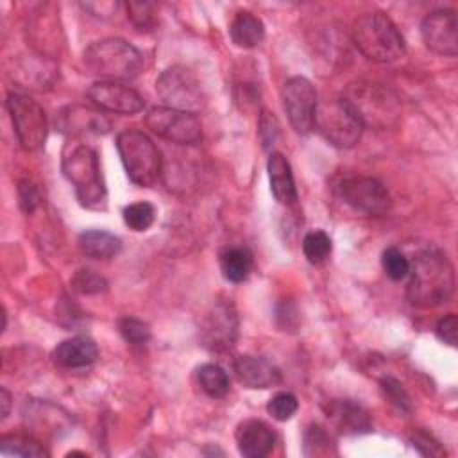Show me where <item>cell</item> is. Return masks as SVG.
Here are the masks:
<instances>
[{"label": "cell", "mask_w": 458, "mask_h": 458, "mask_svg": "<svg viewBox=\"0 0 458 458\" xmlns=\"http://www.w3.org/2000/svg\"><path fill=\"white\" fill-rule=\"evenodd\" d=\"M127 7V18L140 29V30H150L156 25V5L148 2H129Z\"/></svg>", "instance_id": "obj_34"}, {"label": "cell", "mask_w": 458, "mask_h": 458, "mask_svg": "<svg viewBox=\"0 0 458 458\" xmlns=\"http://www.w3.org/2000/svg\"><path fill=\"white\" fill-rule=\"evenodd\" d=\"M340 98L349 106L363 127L385 131L397 125L401 118L399 98L392 89L379 82H352L344 89Z\"/></svg>", "instance_id": "obj_2"}, {"label": "cell", "mask_w": 458, "mask_h": 458, "mask_svg": "<svg viewBox=\"0 0 458 458\" xmlns=\"http://www.w3.org/2000/svg\"><path fill=\"white\" fill-rule=\"evenodd\" d=\"M420 36L431 52L454 57L458 54V21L453 9L429 13L420 23Z\"/></svg>", "instance_id": "obj_14"}, {"label": "cell", "mask_w": 458, "mask_h": 458, "mask_svg": "<svg viewBox=\"0 0 458 458\" xmlns=\"http://www.w3.org/2000/svg\"><path fill=\"white\" fill-rule=\"evenodd\" d=\"M98 356L97 344L89 336H73L63 340L52 352L54 361L64 369H82L91 365Z\"/></svg>", "instance_id": "obj_21"}, {"label": "cell", "mask_w": 458, "mask_h": 458, "mask_svg": "<svg viewBox=\"0 0 458 458\" xmlns=\"http://www.w3.org/2000/svg\"><path fill=\"white\" fill-rule=\"evenodd\" d=\"M116 148L122 165L134 184L150 188L159 181L163 159L156 143L145 132L138 129L122 131L116 136Z\"/></svg>", "instance_id": "obj_6"}, {"label": "cell", "mask_w": 458, "mask_h": 458, "mask_svg": "<svg viewBox=\"0 0 458 458\" xmlns=\"http://www.w3.org/2000/svg\"><path fill=\"white\" fill-rule=\"evenodd\" d=\"M145 123L152 132L172 143L193 145L202 138V125L195 113L159 106L147 111Z\"/></svg>", "instance_id": "obj_10"}, {"label": "cell", "mask_w": 458, "mask_h": 458, "mask_svg": "<svg viewBox=\"0 0 458 458\" xmlns=\"http://www.w3.org/2000/svg\"><path fill=\"white\" fill-rule=\"evenodd\" d=\"M277 134H279V123H277L274 113L263 109L261 116H259V138L263 141V147L268 148L270 145H274Z\"/></svg>", "instance_id": "obj_38"}, {"label": "cell", "mask_w": 458, "mask_h": 458, "mask_svg": "<svg viewBox=\"0 0 458 458\" xmlns=\"http://www.w3.org/2000/svg\"><path fill=\"white\" fill-rule=\"evenodd\" d=\"M0 404H2L0 415H2V420H4L9 415V410H11V395L5 388H0Z\"/></svg>", "instance_id": "obj_41"}, {"label": "cell", "mask_w": 458, "mask_h": 458, "mask_svg": "<svg viewBox=\"0 0 458 458\" xmlns=\"http://www.w3.org/2000/svg\"><path fill=\"white\" fill-rule=\"evenodd\" d=\"M156 218V209L150 202H132L123 209V222L132 231H147Z\"/></svg>", "instance_id": "obj_29"}, {"label": "cell", "mask_w": 458, "mask_h": 458, "mask_svg": "<svg viewBox=\"0 0 458 458\" xmlns=\"http://www.w3.org/2000/svg\"><path fill=\"white\" fill-rule=\"evenodd\" d=\"M281 100L295 132L308 134L313 129V116L318 104L313 84L306 77H292L281 89Z\"/></svg>", "instance_id": "obj_11"}, {"label": "cell", "mask_w": 458, "mask_h": 458, "mask_svg": "<svg viewBox=\"0 0 458 458\" xmlns=\"http://www.w3.org/2000/svg\"><path fill=\"white\" fill-rule=\"evenodd\" d=\"M302 252L310 263L320 265L331 254V238L320 229L311 231L302 240Z\"/></svg>", "instance_id": "obj_28"}, {"label": "cell", "mask_w": 458, "mask_h": 458, "mask_svg": "<svg viewBox=\"0 0 458 458\" xmlns=\"http://www.w3.org/2000/svg\"><path fill=\"white\" fill-rule=\"evenodd\" d=\"M379 386H381V392L383 395L386 397V401L395 406L399 411L403 413H408L411 411V399L408 395V392L404 390V386L392 376H385L381 377L379 381Z\"/></svg>", "instance_id": "obj_31"}, {"label": "cell", "mask_w": 458, "mask_h": 458, "mask_svg": "<svg viewBox=\"0 0 458 458\" xmlns=\"http://www.w3.org/2000/svg\"><path fill=\"white\" fill-rule=\"evenodd\" d=\"M118 331L125 342L132 345H143L150 340V327L147 322L136 317H123L118 320Z\"/></svg>", "instance_id": "obj_32"}, {"label": "cell", "mask_w": 458, "mask_h": 458, "mask_svg": "<svg viewBox=\"0 0 458 458\" xmlns=\"http://www.w3.org/2000/svg\"><path fill=\"white\" fill-rule=\"evenodd\" d=\"M327 417L336 424V428L345 435H358L370 431V417L369 411L349 399L333 401L327 406Z\"/></svg>", "instance_id": "obj_20"}, {"label": "cell", "mask_w": 458, "mask_h": 458, "mask_svg": "<svg viewBox=\"0 0 458 458\" xmlns=\"http://www.w3.org/2000/svg\"><path fill=\"white\" fill-rule=\"evenodd\" d=\"M297 408H299V401H297V397H295L293 394H290V392H277V394L268 401V404H267L268 413H270L276 420H279V422H284V420L292 419V417L295 415Z\"/></svg>", "instance_id": "obj_33"}, {"label": "cell", "mask_w": 458, "mask_h": 458, "mask_svg": "<svg viewBox=\"0 0 458 458\" xmlns=\"http://www.w3.org/2000/svg\"><path fill=\"white\" fill-rule=\"evenodd\" d=\"M238 451L245 458H263L267 456L276 444L274 431L268 424L258 419H247L240 422L236 429Z\"/></svg>", "instance_id": "obj_18"}, {"label": "cell", "mask_w": 458, "mask_h": 458, "mask_svg": "<svg viewBox=\"0 0 458 458\" xmlns=\"http://www.w3.org/2000/svg\"><path fill=\"white\" fill-rule=\"evenodd\" d=\"M200 344L209 351H227L238 338V315L231 302L218 301L206 313L200 331Z\"/></svg>", "instance_id": "obj_12"}, {"label": "cell", "mask_w": 458, "mask_h": 458, "mask_svg": "<svg viewBox=\"0 0 458 458\" xmlns=\"http://www.w3.org/2000/svg\"><path fill=\"white\" fill-rule=\"evenodd\" d=\"M304 454L306 456H329L336 454L335 442L329 433L320 426H308L304 431Z\"/></svg>", "instance_id": "obj_27"}, {"label": "cell", "mask_w": 458, "mask_h": 458, "mask_svg": "<svg viewBox=\"0 0 458 458\" xmlns=\"http://www.w3.org/2000/svg\"><path fill=\"white\" fill-rule=\"evenodd\" d=\"M0 454L2 456H48L47 449L34 438L27 435H5L0 440Z\"/></svg>", "instance_id": "obj_26"}, {"label": "cell", "mask_w": 458, "mask_h": 458, "mask_svg": "<svg viewBox=\"0 0 458 458\" xmlns=\"http://www.w3.org/2000/svg\"><path fill=\"white\" fill-rule=\"evenodd\" d=\"M88 98L104 111L118 114L140 113L145 106L143 97L129 86L100 81L88 88Z\"/></svg>", "instance_id": "obj_15"}, {"label": "cell", "mask_w": 458, "mask_h": 458, "mask_svg": "<svg viewBox=\"0 0 458 458\" xmlns=\"http://www.w3.org/2000/svg\"><path fill=\"white\" fill-rule=\"evenodd\" d=\"M84 9H88L93 16H102L107 18L113 14V11L118 9V2H102V4H95V2H86L82 4Z\"/></svg>", "instance_id": "obj_40"}, {"label": "cell", "mask_w": 458, "mask_h": 458, "mask_svg": "<svg viewBox=\"0 0 458 458\" xmlns=\"http://www.w3.org/2000/svg\"><path fill=\"white\" fill-rule=\"evenodd\" d=\"M252 268V254L245 247H229L220 254V270L229 283H242Z\"/></svg>", "instance_id": "obj_24"}, {"label": "cell", "mask_w": 458, "mask_h": 458, "mask_svg": "<svg viewBox=\"0 0 458 458\" xmlns=\"http://www.w3.org/2000/svg\"><path fill=\"white\" fill-rule=\"evenodd\" d=\"M313 127L338 148L354 147L365 129L342 98L318 102L313 116Z\"/></svg>", "instance_id": "obj_7"}, {"label": "cell", "mask_w": 458, "mask_h": 458, "mask_svg": "<svg viewBox=\"0 0 458 458\" xmlns=\"http://www.w3.org/2000/svg\"><path fill=\"white\" fill-rule=\"evenodd\" d=\"M55 125L66 134H102L111 129V122L98 111L86 106H68L55 116Z\"/></svg>", "instance_id": "obj_16"}, {"label": "cell", "mask_w": 458, "mask_h": 458, "mask_svg": "<svg viewBox=\"0 0 458 458\" xmlns=\"http://www.w3.org/2000/svg\"><path fill=\"white\" fill-rule=\"evenodd\" d=\"M231 39L240 48H254L265 38V25L263 21L249 11H240L231 21L229 27Z\"/></svg>", "instance_id": "obj_22"}, {"label": "cell", "mask_w": 458, "mask_h": 458, "mask_svg": "<svg viewBox=\"0 0 458 458\" xmlns=\"http://www.w3.org/2000/svg\"><path fill=\"white\" fill-rule=\"evenodd\" d=\"M342 199L365 215H383L390 209L392 199L385 184L374 177L354 175L340 182Z\"/></svg>", "instance_id": "obj_13"}, {"label": "cell", "mask_w": 458, "mask_h": 458, "mask_svg": "<svg viewBox=\"0 0 458 458\" xmlns=\"http://www.w3.org/2000/svg\"><path fill=\"white\" fill-rule=\"evenodd\" d=\"M406 295L408 301L422 310L449 302L454 293V268L440 250H424L410 263Z\"/></svg>", "instance_id": "obj_1"}, {"label": "cell", "mask_w": 458, "mask_h": 458, "mask_svg": "<svg viewBox=\"0 0 458 458\" xmlns=\"http://www.w3.org/2000/svg\"><path fill=\"white\" fill-rule=\"evenodd\" d=\"M41 202V193H39V188L29 181V179H23L20 181L18 184V204L21 208L23 213H32Z\"/></svg>", "instance_id": "obj_37"}, {"label": "cell", "mask_w": 458, "mask_h": 458, "mask_svg": "<svg viewBox=\"0 0 458 458\" xmlns=\"http://www.w3.org/2000/svg\"><path fill=\"white\" fill-rule=\"evenodd\" d=\"M82 63L89 73L111 81H131L143 70L141 52L120 38L91 43L82 54Z\"/></svg>", "instance_id": "obj_4"}, {"label": "cell", "mask_w": 458, "mask_h": 458, "mask_svg": "<svg viewBox=\"0 0 458 458\" xmlns=\"http://www.w3.org/2000/svg\"><path fill=\"white\" fill-rule=\"evenodd\" d=\"M270 191L279 204L293 206L297 202V188L288 159L281 152H272L267 161Z\"/></svg>", "instance_id": "obj_19"}, {"label": "cell", "mask_w": 458, "mask_h": 458, "mask_svg": "<svg viewBox=\"0 0 458 458\" xmlns=\"http://www.w3.org/2000/svg\"><path fill=\"white\" fill-rule=\"evenodd\" d=\"M156 91L163 104L172 109L195 113L204 104V93L197 75L184 66H170L156 81Z\"/></svg>", "instance_id": "obj_8"}, {"label": "cell", "mask_w": 458, "mask_h": 458, "mask_svg": "<svg viewBox=\"0 0 458 458\" xmlns=\"http://www.w3.org/2000/svg\"><path fill=\"white\" fill-rule=\"evenodd\" d=\"M381 265H383L385 274L392 281H403V279L408 277L410 261H408V258L397 247H388V249L383 250Z\"/></svg>", "instance_id": "obj_30"}, {"label": "cell", "mask_w": 458, "mask_h": 458, "mask_svg": "<svg viewBox=\"0 0 458 458\" xmlns=\"http://www.w3.org/2000/svg\"><path fill=\"white\" fill-rule=\"evenodd\" d=\"M352 43L370 61L392 63L404 55V38L385 13L358 16L352 23Z\"/></svg>", "instance_id": "obj_3"}, {"label": "cell", "mask_w": 458, "mask_h": 458, "mask_svg": "<svg viewBox=\"0 0 458 458\" xmlns=\"http://www.w3.org/2000/svg\"><path fill=\"white\" fill-rule=\"evenodd\" d=\"M200 388L213 399H220L229 392V376L216 363H206L197 372Z\"/></svg>", "instance_id": "obj_25"}, {"label": "cell", "mask_w": 458, "mask_h": 458, "mask_svg": "<svg viewBox=\"0 0 458 458\" xmlns=\"http://www.w3.org/2000/svg\"><path fill=\"white\" fill-rule=\"evenodd\" d=\"M81 250L93 259H111L120 254L122 240L107 231H84L79 234Z\"/></svg>", "instance_id": "obj_23"}, {"label": "cell", "mask_w": 458, "mask_h": 458, "mask_svg": "<svg viewBox=\"0 0 458 458\" xmlns=\"http://www.w3.org/2000/svg\"><path fill=\"white\" fill-rule=\"evenodd\" d=\"M411 445L422 454V456H445V451L442 447V444L429 433L417 429L411 435Z\"/></svg>", "instance_id": "obj_36"}, {"label": "cell", "mask_w": 458, "mask_h": 458, "mask_svg": "<svg viewBox=\"0 0 458 458\" xmlns=\"http://www.w3.org/2000/svg\"><path fill=\"white\" fill-rule=\"evenodd\" d=\"M437 336L447 344V345H456V340H458V318L456 315L449 313L447 317L440 318L438 324H437Z\"/></svg>", "instance_id": "obj_39"}, {"label": "cell", "mask_w": 458, "mask_h": 458, "mask_svg": "<svg viewBox=\"0 0 458 458\" xmlns=\"http://www.w3.org/2000/svg\"><path fill=\"white\" fill-rule=\"evenodd\" d=\"M233 369L238 381L252 390H265L281 381V372L268 360L259 356H238Z\"/></svg>", "instance_id": "obj_17"}, {"label": "cell", "mask_w": 458, "mask_h": 458, "mask_svg": "<svg viewBox=\"0 0 458 458\" xmlns=\"http://www.w3.org/2000/svg\"><path fill=\"white\" fill-rule=\"evenodd\" d=\"M72 286H73L75 292L89 295V293H100V292H104V290L107 288V283H106L104 277L97 276V274L91 272V270H79V272L73 276V279H72Z\"/></svg>", "instance_id": "obj_35"}, {"label": "cell", "mask_w": 458, "mask_h": 458, "mask_svg": "<svg viewBox=\"0 0 458 458\" xmlns=\"http://www.w3.org/2000/svg\"><path fill=\"white\" fill-rule=\"evenodd\" d=\"M64 177L72 182L79 202L88 209L106 208V184L100 174L98 154L88 145H73L63 156Z\"/></svg>", "instance_id": "obj_5"}, {"label": "cell", "mask_w": 458, "mask_h": 458, "mask_svg": "<svg viewBox=\"0 0 458 458\" xmlns=\"http://www.w3.org/2000/svg\"><path fill=\"white\" fill-rule=\"evenodd\" d=\"M5 106L21 148H39L47 138V116L43 107L36 100L21 93H9Z\"/></svg>", "instance_id": "obj_9"}]
</instances>
